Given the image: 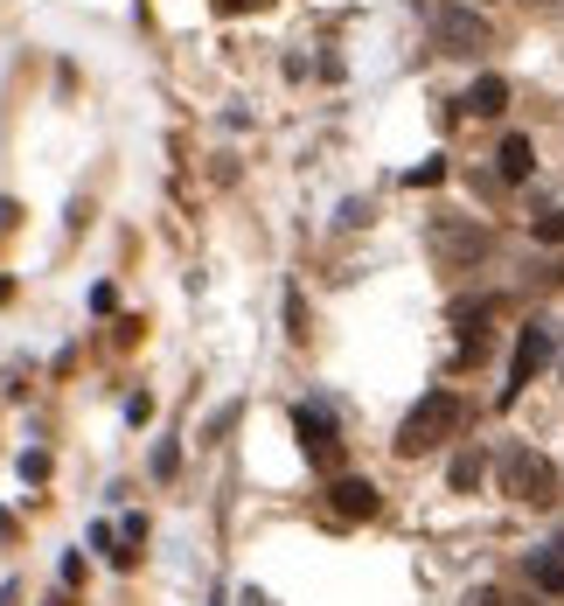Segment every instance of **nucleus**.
Wrapping results in <instances>:
<instances>
[{
  "label": "nucleus",
  "mask_w": 564,
  "mask_h": 606,
  "mask_svg": "<svg viewBox=\"0 0 564 606\" xmlns=\"http://www.w3.org/2000/svg\"><path fill=\"white\" fill-rule=\"evenodd\" d=\"M460 418H467V405H460L453 390H432V398H419L412 418L397 426V454L419 460V454H432V446H446V439L460 433Z\"/></svg>",
  "instance_id": "nucleus-1"
},
{
  "label": "nucleus",
  "mask_w": 564,
  "mask_h": 606,
  "mask_svg": "<svg viewBox=\"0 0 564 606\" xmlns=\"http://www.w3.org/2000/svg\"><path fill=\"white\" fill-rule=\"evenodd\" d=\"M502 495H516L530 509H551L557 503V467L544 454H530V446H502Z\"/></svg>",
  "instance_id": "nucleus-2"
},
{
  "label": "nucleus",
  "mask_w": 564,
  "mask_h": 606,
  "mask_svg": "<svg viewBox=\"0 0 564 606\" xmlns=\"http://www.w3.org/2000/svg\"><path fill=\"white\" fill-rule=\"evenodd\" d=\"M432 42H440V57H481L495 42V29L474 0H453V8H432Z\"/></svg>",
  "instance_id": "nucleus-3"
},
{
  "label": "nucleus",
  "mask_w": 564,
  "mask_h": 606,
  "mask_svg": "<svg viewBox=\"0 0 564 606\" xmlns=\"http://www.w3.org/2000/svg\"><path fill=\"white\" fill-rule=\"evenodd\" d=\"M293 439H300V454L314 460L321 474H342V433H335V418L328 411H293Z\"/></svg>",
  "instance_id": "nucleus-4"
},
{
  "label": "nucleus",
  "mask_w": 564,
  "mask_h": 606,
  "mask_svg": "<svg viewBox=\"0 0 564 606\" xmlns=\"http://www.w3.org/2000/svg\"><path fill=\"white\" fill-rule=\"evenodd\" d=\"M328 509H335L342 523H370L383 509L376 481H363V474H335V488H328Z\"/></svg>",
  "instance_id": "nucleus-5"
},
{
  "label": "nucleus",
  "mask_w": 564,
  "mask_h": 606,
  "mask_svg": "<svg viewBox=\"0 0 564 606\" xmlns=\"http://www.w3.org/2000/svg\"><path fill=\"white\" fill-rule=\"evenodd\" d=\"M544 362H551V328H523V341H516V362H508V390H502V405L516 398V390H523L536 370H544Z\"/></svg>",
  "instance_id": "nucleus-6"
},
{
  "label": "nucleus",
  "mask_w": 564,
  "mask_h": 606,
  "mask_svg": "<svg viewBox=\"0 0 564 606\" xmlns=\"http://www.w3.org/2000/svg\"><path fill=\"white\" fill-rule=\"evenodd\" d=\"M432 245H440V258H453V266H467V258H481V251H489V230H481V223H453V217H440V230H432Z\"/></svg>",
  "instance_id": "nucleus-7"
},
{
  "label": "nucleus",
  "mask_w": 564,
  "mask_h": 606,
  "mask_svg": "<svg viewBox=\"0 0 564 606\" xmlns=\"http://www.w3.org/2000/svg\"><path fill=\"white\" fill-rule=\"evenodd\" d=\"M460 112L467 119H502L508 112V77H474L467 98H460Z\"/></svg>",
  "instance_id": "nucleus-8"
},
{
  "label": "nucleus",
  "mask_w": 564,
  "mask_h": 606,
  "mask_svg": "<svg viewBox=\"0 0 564 606\" xmlns=\"http://www.w3.org/2000/svg\"><path fill=\"white\" fill-rule=\"evenodd\" d=\"M523 572H530V586H536V593H551V599H564V550H557V544H544V550H530V565H523Z\"/></svg>",
  "instance_id": "nucleus-9"
},
{
  "label": "nucleus",
  "mask_w": 564,
  "mask_h": 606,
  "mask_svg": "<svg viewBox=\"0 0 564 606\" xmlns=\"http://www.w3.org/2000/svg\"><path fill=\"white\" fill-rule=\"evenodd\" d=\"M530 168H536L530 133H508V140L495 147V175H502V181H530Z\"/></svg>",
  "instance_id": "nucleus-10"
},
{
  "label": "nucleus",
  "mask_w": 564,
  "mask_h": 606,
  "mask_svg": "<svg viewBox=\"0 0 564 606\" xmlns=\"http://www.w3.org/2000/svg\"><path fill=\"white\" fill-rule=\"evenodd\" d=\"M446 481H453L460 495H467V488H481V454H460V460L446 467Z\"/></svg>",
  "instance_id": "nucleus-11"
},
{
  "label": "nucleus",
  "mask_w": 564,
  "mask_h": 606,
  "mask_svg": "<svg viewBox=\"0 0 564 606\" xmlns=\"http://www.w3.org/2000/svg\"><path fill=\"white\" fill-rule=\"evenodd\" d=\"M530 230H536V245H564V209H544Z\"/></svg>",
  "instance_id": "nucleus-12"
},
{
  "label": "nucleus",
  "mask_w": 564,
  "mask_h": 606,
  "mask_svg": "<svg viewBox=\"0 0 564 606\" xmlns=\"http://www.w3.org/2000/svg\"><path fill=\"white\" fill-rule=\"evenodd\" d=\"M286 335L306 341V300H300V294H286Z\"/></svg>",
  "instance_id": "nucleus-13"
},
{
  "label": "nucleus",
  "mask_w": 564,
  "mask_h": 606,
  "mask_svg": "<svg viewBox=\"0 0 564 606\" xmlns=\"http://www.w3.org/2000/svg\"><path fill=\"white\" fill-rule=\"evenodd\" d=\"M174 467H182V446H153V474H161V481H168Z\"/></svg>",
  "instance_id": "nucleus-14"
},
{
  "label": "nucleus",
  "mask_w": 564,
  "mask_h": 606,
  "mask_svg": "<svg viewBox=\"0 0 564 606\" xmlns=\"http://www.w3.org/2000/svg\"><path fill=\"white\" fill-rule=\"evenodd\" d=\"M432 181H446V161H419L412 168V189H432Z\"/></svg>",
  "instance_id": "nucleus-15"
},
{
  "label": "nucleus",
  "mask_w": 564,
  "mask_h": 606,
  "mask_svg": "<svg viewBox=\"0 0 564 606\" xmlns=\"http://www.w3.org/2000/svg\"><path fill=\"white\" fill-rule=\"evenodd\" d=\"M21 481H49V454H21Z\"/></svg>",
  "instance_id": "nucleus-16"
},
{
  "label": "nucleus",
  "mask_w": 564,
  "mask_h": 606,
  "mask_svg": "<svg viewBox=\"0 0 564 606\" xmlns=\"http://www.w3.org/2000/svg\"><path fill=\"white\" fill-rule=\"evenodd\" d=\"M125 418H133V426H147V418H153V398H147V390H140V398H125Z\"/></svg>",
  "instance_id": "nucleus-17"
},
{
  "label": "nucleus",
  "mask_w": 564,
  "mask_h": 606,
  "mask_svg": "<svg viewBox=\"0 0 564 606\" xmlns=\"http://www.w3.org/2000/svg\"><path fill=\"white\" fill-rule=\"evenodd\" d=\"M467 606H502V593H495V586H481V593H467Z\"/></svg>",
  "instance_id": "nucleus-18"
},
{
  "label": "nucleus",
  "mask_w": 564,
  "mask_h": 606,
  "mask_svg": "<svg viewBox=\"0 0 564 606\" xmlns=\"http://www.w3.org/2000/svg\"><path fill=\"white\" fill-rule=\"evenodd\" d=\"M223 8H230V14H238V8H272V0H223Z\"/></svg>",
  "instance_id": "nucleus-19"
},
{
  "label": "nucleus",
  "mask_w": 564,
  "mask_h": 606,
  "mask_svg": "<svg viewBox=\"0 0 564 606\" xmlns=\"http://www.w3.org/2000/svg\"><path fill=\"white\" fill-rule=\"evenodd\" d=\"M530 8H551V0H530Z\"/></svg>",
  "instance_id": "nucleus-20"
},
{
  "label": "nucleus",
  "mask_w": 564,
  "mask_h": 606,
  "mask_svg": "<svg viewBox=\"0 0 564 606\" xmlns=\"http://www.w3.org/2000/svg\"><path fill=\"white\" fill-rule=\"evenodd\" d=\"M49 606H70V599H49Z\"/></svg>",
  "instance_id": "nucleus-21"
},
{
  "label": "nucleus",
  "mask_w": 564,
  "mask_h": 606,
  "mask_svg": "<svg viewBox=\"0 0 564 606\" xmlns=\"http://www.w3.org/2000/svg\"><path fill=\"white\" fill-rule=\"evenodd\" d=\"M474 8H489V0H474Z\"/></svg>",
  "instance_id": "nucleus-22"
},
{
  "label": "nucleus",
  "mask_w": 564,
  "mask_h": 606,
  "mask_svg": "<svg viewBox=\"0 0 564 606\" xmlns=\"http://www.w3.org/2000/svg\"><path fill=\"white\" fill-rule=\"evenodd\" d=\"M557 550H564V537H557Z\"/></svg>",
  "instance_id": "nucleus-23"
}]
</instances>
